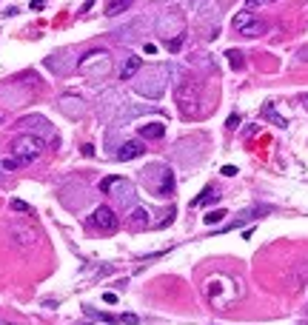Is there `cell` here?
<instances>
[{
	"label": "cell",
	"instance_id": "cell-9",
	"mask_svg": "<svg viewBox=\"0 0 308 325\" xmlns=\"http://www.w3.org/2000/svg\"><path fill=\"white\" fill-rule=\"evenodd\" d=\"M157 35L163 37V40L186 35V20L180 17V12H165V15L157 17Z\"/></svg>",
	"mask_w": 308,
	"mask_h": 325
},
{
	"label": "cell",
	"instance_id": "cell-10",
	"mask_svg": "<svg viewBox=\"0 0 308 325\" xmlns=\"http://www.w3.org/2000/svg\"><path fill=\"white\" fill-rule=\"evenodd\" d=\"M17 129H20V131H29V134H37V137H49V140H54V129H51V123L46 120V117H40V114L23 117L20 123H17Z\"/></svg>",
	"mask_w": 308,
	"mask_h": 325
},
{
	"label": "cell",
	"instance_id": "cell-5",
	"mask_svg": "<svg viewBox=\"0 0 308 325\" xmlns=\"http://www.w3.org/2000/svg\"><path fill=\"white\" fill-rule=\"evenodd\" d=\"M174 100H177V108L183 111V117H197L200 114V83L191 77H183L174 88Z\"/></svg>",
	"mask_w": 308,
	"mask_h": 325
},
{
	"label": "cell",
	"instance_id": "cell-26",
	"mask_svg": "<svg viewBox=\"0 0 308 325\" xmlns=\"http://www.w3.org/2000/svg\"><path fill=\"white\" fill-rule=\"evenodd\" d=\"M12 209L15 211H32V205H26L23 200H12Z\"/></svg>",
	"mask_w": 308,
	"mask_h": 325
},
{
	"label": "cell",
	"instance_id": "cell-34",
	"mask_svg": "<svg viewBox=\"0 0 308 325\" xmlns=\"http://www.w3.org/2000/svg\"><path fill=\"white\" fill-rule=\"evenodd\" d=\"M302 103H305V106H308V94H302Z\"/></svg>",
	"mask_w": 308,
	"mask_h": 325
},
{
	"label": "cell",
	"instance_id": "cell-27",
	"mask_svg": "<svg viewBox=\"0 0 308 325\" xmlns=\"http://www.w3.org/2000/svg\"><path fill=\"white\" fill-rule=\"evenodd\" d=\"M305 60H308V46H305V49L297 51V63H305Z\"/></svg>",
	"mask_w": 308,
	"mask_h": 325
},
{
	"label": "cell",
	"instance_id": "cell-12",
	"mask_svg": "<svg viewBox=\"0 0 308 325\" xmlns=\"http://www.w3.org/2000/svg\"><path fill=\"white\" fill-rule=\"evenodd\" d=\"M60 111H63L66 117H72V120H80V117L86 114V100L83 97H77V94H63L58 100Z\"/></svg>",
	"mask_w": 308,
	"mask_h": 325
},
{
	"label": "cell",
	"instance_id": "cell-3",
	"mask_svg": "<svg viewBox=\"0 0 308 325\" xmlns=\"http://www.w3.org/2000/svg\"><path fill=\"white\" fill-rule=\"evenodd\" d=\"M43 137H37V134H29V131H23V134H17L15 140H12V145H9V154L17 160V166H32L35 160H40V154H43Z\"/></svg>",
	"mask_w": 308,
	"mask_h": 325
},
{
	"label": "cell",
	"instance_id": "cell-1",
	"mask_svg": "<svg viewBox=\"0 0 308 325\" xmlns=\"http://www.w3.org/2000/svg\"><path fill=\"white\" fill-rule=\"evenodd\" d=\"M203 294H206V300L214 305V308H229L231 303L240 300V282H237L234 277L217 271V274H211L203 282Z\"/></svg>",
	"mask_w": 308,
	"mask_h": 325
},
{
	"label": "cell",
	"instance_id": "cell-16",
	"mask_svg": "<svg viewBox=\"0 0 308 325\" xmlns=\"http://www.w3.org/2000/svg\"><path fill=\"white\" fill-rule=\"evenodd\" d=\"M86 319H94V322H137V314L111 317V314H100V311H94V308H86Z\"/></svg>",
	"mask_w": 308,
	"mask_h": 325
},
{
	"label": "cell",
	"instance_id": "cell-29",
	"mask_svg": "<svg viewBox=\"0 0 308 325\" xmlns=\"http://www.w3.org/2000/svg\"><path fill=\"white\" fill-rule=\"evenodd\" d=\"M222 174H226V177H234V174H237V166H222Z\"/></svg>",
	"mask_w": 308,
	"mask_h": 325
},
{
	"label": "cell",
	"instance_id": "cell-17",
	"mask_svg": "<svg viewBox=\"0 0 308 325\" xmlns=\"http://www.w3.org/2000/svg\"><path fill=\"white\" fill-rule=\"evenodd\" d=\"M146 225H149V211H146L143 205H134V209L129 211V228H134V231H143Z\"/></svg>",
	"mask_w": 308,
	"mask_h": 325
},
{
	"label": "cell",
	"instance_id": "cell-15",
	"mask_svg": "<svg viewBox=\"0 0 308 325\" xmlns=\"http://www.w3.org/2000/svg\"><path fill=\"white\" fill-rule=\"evenodd\" d=\"M140 154H146L143 140H129V143H123L120 149H117V160H120V163H129V160L140 157Z\"/></svg>",
	"mask_w": 308,
	"mask_h": 325
},
{
	"label": "cell",
	"instance_id": "cell-23",
	"mask_svg": "<svg viewBox=\"0 0 308 325\" xmlns=\"http://www.w3.org/2000/svg\"><path fill=\"white\" fill-rule=\"evenodd\" d=\"M226 57H229V63H231V69H234V72H240V69L245 66L243 51H237V49H229V51H226Z\"/></svg>",
	"mask_w": 308,
	"mask_h": 325
},
{
	"label": "cell",
	"instance_id": "cell-11",
	"mask_svg": "<svg viewBox=\"0 0 308 325\" xmlns=\"http://www.w3.org/2000/svg\"><path fill=\"white\" fill-rule=\"evenodd\" d=\"M265 214H271V205H251V209L240 211V214L234 217V223L222 225L220 231H214V234H226V231H231V228H243L245 223H251V220H257V217H265Z\"/></svg>",
	"mask_w": 308,
	"mask_h": 325
},
{
	"label": "cell",
	"instance_id": "cell-33",
	"mask_svg": "<svg viewBox=\"0 0 308 325\" xmlns=\"http://www.w3.org/2000/svg\"><path fill=\"white\" fill-rule=\"evenodd\" d=\"M251 3H274V0H251Z\"/></svg>",
	"mask_w": 308,
	"mask_h": 325
},
{
	"label": "cell",
	"instance_id": "cell-30",
	"mask_svg": "<svg viewBox=\"0 0 308 325\" xmlns=\"http://www.w3.org/2000/svg\"><path fill=\"white\" fill-rule=\"evenodd\" d=\"M143 51H146V54H154V51H157V46H154V43H146Z\"/></svg>",
	"mask_w": 308,
	"mask_h": 325
},
{
	"label": "cell",
	"instance_id": "cell-14",
	"mask_svg": "<svg viewBox=\"0 0 308 325\" xmlns=\"http://www.w3.org/2000/svg\"><path fill=\"white\" fill-rule=\"evenodd\" d=\"M9 237H12V243L20 248H32L37 243V234L35 228H29V225H23V223H15L12 228H9Z\"/></svg>",
	"mask_w": 308,
	"mask_h": 325
},
{
	"label": "cell",
	"instance_id": "cell-2",
	"mask_svg": "<svg viewBox=\"0 0 308 325\" xmlns=\"http://www.w3.org/2000/svg\"><path fill=\"white\" fill-rule=\"evenodd\" d=\"M165 86H169V69L165 66H151L146 72H137L134 83H131V88L140 97H149V100H160Z\"/></svg>",
	"mask_w": 308,
	"mask_h": 325
},
{
	"label": "cell",
	"instance_id": "cell-13",
	"mask_svg": "<svg viewBox=\"0 0 308 325\" xmlns=\"http://www.w3.org/2000/svg\"><path fill=\"white\" fill-rule=\"evenodd\" d=\"M89 223H94L100 231H115L117 228V214H115V209L100 205V209H94V214L89 217Z\"/></svg>",
	"mask_w": 308,
	"mask_h": 325
},
{
	"label": "cell",
	"instance_id": "cell-21",
	"mask_svg": "<svg viewBox=\"0 0 308 325\" xmlns=\"http://www.w3.org/2000/svg\"><path fill=\"white\" fill-rule=\"evenodd\" d=\"M137 72H140V57H137V54H131V57L126 60V66L120 69V80H131Z\"/></svg>",
	"mask_w": 308,
	"mask_h": 325
},
{
	"label": "cell",
	"instance_id": "cell-20",
	"mask_svg": "<svg viewBox=\"0 0 308 325\" xmlns=\"http://www.w3.org/2000/svg\"><path fill=\"white\" fill-rule=\"evenodd\" d=\"M126 9H131V0H106V17H117Z\"/></svg>",
	"mask_w": 308,
	"mask_h": 325
},
{
	"label": "cell",
	"instance_id": "cell-7",
	"mask_svg": "<svg viewBox=\"0 0 308 325\" xmlns=\"http://www.w3.org/2000/svg\"><path fill=\"white\" fill-rule=\"evenodd\" d=\"M100 188L106 191V194H111L120 205H126V209H134L137 205V194H134V186H131L126 177H120V174H115V177H106V180L100 183Z\"/></svg>",
	"mask_w": 308,
	"mask_h": 325
},
{
	"label": "cell",
	"instance_id": "cell-24",
	"mask_svg": "<svg viewBox=\"0 0 308 325\" xmlns=\"http://www.w3.org/2000/svg\"><path fill=\"white\" fill-rule=\"evenodd\" d=\"M222 217H226V209H214V211H208V214H206V223L214 225V223H220Z\"/></svg>",
	"mask_w": 308,
	"mask_h": 325
},
{
	"label": "cell",
	"instance_id": "cell-19",
	"mask_svg": "<svg viewBox=\"0 0 308 325\" xmlns=\"http://www.w3.org/2000/svg\"><path fill=\"white\" fill-rule=\"evenodd\" d=\"M263 120L274 123L277 129H286V126H288V120H286V117H279L277 111H274V106H271V103H265V106H263Z\"/></svg>",
	"mask_w": 308,
	"mask_h": 325
},
{
	"label": "cell",
	"instance_id": "cell-6",
	"mask_svg": "<svg viewBox=\"0 0 308 325\" xmlns=\"http://www.w3.org/2000/svg\"><path fill=\"white\" fill-rule=\"evenodd\" d=\"M143 180H146L151 194H157V197H169L174 191V174H172V168L163 166V163H154V166L146 168Z\"/></svg>",
	"mask_w": 308,
	"mask_h": 325
},
{
	"label": "cell",
	"instance_id": "cell-25",
	"mask_svg": "<svg viewBox=\"0 0 308 325\" xmlns=\"http://www.w3.org/2000/svg\"><path fill=\"white\" fill-rule=\"evenodd\" d=\"M3 168H9V171H15V168H20V166H17V160L12 157V154H9V157L3 160Z\"/></svg>",
	"mask_w": 308,
	"mask_h": 325
},
{
	"label": "cell",
	"instance_id": "cell-31",
	"mask_svg": "<svg viewBox=\"0 0 308 325\" xmlns=\"http://www.w3.org/2000/svg\"><path fill=\"white\" fill-rule=\"evenodd\" d=\"M83 154H86V157H92V154H94V145L86 143V145H83Z\"/></svg>",
	"mask_w": 308,
	"mask_h": 325
},
{
	"label": "cell",
	"instance_id": "cell-8",
	"mask_svg": "<svg viewBox=\"0 0 308 325\" xmlns=\"http://www.w3.org/2000/svg\"><path fill=\"white\" fill-rule=\"evenodd\" d=\"M231 26H234L237 35H243V37H260V35L268 32V23H265L263 17L251 15V12H237Z\"/></svg>",
	"mask_w": 308,
	"mask_h": 325
},
{
	"label": "cell",
	"instance_id": "cell-22",
	"mask_svg": "<svg viewBox=\"0 0 308 325\" xmlns=\"http://www.w3.org/2000/svg\"><path fill=\"white\" fill-rule=\"evenodd\" d=\"M140 134H143V137H149V140H163L165 126L163 123H146L143 129H140Z\"/></svg>",
	"mask_w": 308,
	"mask_h": 325
},
{
	"label": "cell",
	"instance_id": "cell-32",
	"mask_svg": "<svg viewBox=\"0 0 308 325\" xmlns=\"http://www.w3.org/2000/svg\"><path fill=\"white\" fill-rule=\"evenodd\" d=\"M43 6H46L43 0H32V9H43Z\"/></svg>",
	"mask_w": 308,
	"mask_h": 325
},
{
	"label": "cell",
	"instance_id": "cell-18",
	"mask_svg": "<svg viewBox=\"0 0 308 325\" xmlns=\"http://www.w3.org/2000/svg\"><path fill=\"white\" fill-rule=\"evenodd\" d=\"M211 202H217V188L214 186H206L200 194L191 200V205H194V209H203V205H211Z\"/></svg>",
	"mask_w": 308,
	"mask_h": 325
},
{
	"label": "cell",
	"instance_id": "cell-28",
	"mask_svg": "<svg viewBox=\"0 0 308 325\" xmlns=\"http://www.w3.org/2000/svg\"><path fill=\"white\" fill-rule=\"evenodd\" d=\"M237 123H240V114H231V117H229V123H226V126H229V129H237Z\"/></svg>",
	"mask_w": 308,
	"mask_h": 325
},
{
	"label": "cell",
	"instance_id": "cell-4",
	"mask_svg": "<svg viewBox=\"0 0 308 325\" xmlns=\"http://www.w3.org/2000/svg\"><path fill=\"white\" fill-rule=\"evenodd\" d=\"M77 72L89 80H106L111 72V54L106 49H92L77 60Z\"/></svg>",
	"mask_w": 308,
	"mask_h": 325
}]
</instances>
